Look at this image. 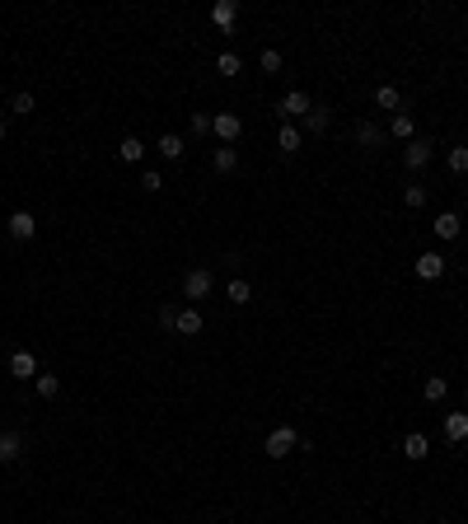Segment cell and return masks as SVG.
<instances>
[{
  "mask_svg": "<svg viewBox=\"0 0 468 524\" xmlns=\"http://www.w3.org/2000/svg\"><path fill=\"white\" fill-rule=\"evenodd\" d=\"M19 454H24V440H19V431H0V463H15Z\"/></svg>",
  "mask_w": 468,
  "mask_h": 524,
  "instance_id": "cell-14",
  "label": "cell"
},
{
  "mask_svg": "<svg viewBox=\"0 0 468 524\" xmlns=\"http://www.w3.org/2000/svg\"><path fill=\"white\" fill-rule=\"evenodd\" d=\"M5 131H10V122H5V117H0V145H5Z\"/></svg>",
  "mask_w": 468,
  "mask_h": 524,
  "instance_id": "cell-34",
  "label": "cell"
},
{
  "mask_svg": "<svg viewBox=\"0 0 468 524\" xmlns=\"http://www.w3.org/2000/svg\"><path fill=\"white\" fill-rule=\"evenodd\" d=\"M211 19H216V29H220V33H230V29H234V19H239V5H234V0H216Z\"/></svg>",
  "mask_w": 468,
  "mask_h": 524,
  "instance_id": "cell-11",
  "label": "cell"
},
{
  "mask_svg": "<svg viewBox=\"0 0 468 524\" xmlns=\"http://www.w3.org/2000/svg\"><path fill=\"white\" fill-rule=\"evenodd\" d=\"M445 164H450V173H468V145H454L445 154Z\"/></svg>",
  "mask_w": 468,
  "mask_h": 524,
  "instance_id": "cell-25",
  "label": "cell"
},
{
  "mask_svg": "<svg viewBox=\"0 0 468 524\" xmlns=\"http://www.w3.org/2000/svg\"><path fill=\"white\" fill-rule=\"evenodd\" d=\"M140 187H145V192H159V187H164V178H159L155 169H145V173H140Z\"/></svg>",
  "mask_w": 468,
  "mask_h": 524,
  "instance_id": "cell-31",
  "label": "cell"
},
{
  "mask_svg": "<svg viewBox=\"0 0 468 524\" xmlns=\"http://www.w3.org/2000/svg\"><path fill=\"white\" fill-rule=\"evenodd\" d=\"M314 108V103H309V94H305V89H291V94H281V103H277V112H281V117H286V122H295V117H300V122H305V112H309Z\"/></svg>",
  "mask_w": 468,
  "mask_h": 524,
  "instance_id": "cell-3",
  "label": "cell"
},
{
  "mask_svg": "<svg viewBox=\"0 0 468 524\" xmlns=\"http://www.w3.org/2000/svg\"><path fill=\"white\" fill-rule=\"evenodd\" d=\"M258 66H263L267 75H277V71H281V52H277V47H267L263 57H258Z\"/></svg>",
  "mask_w": 468,
  "mask_h": 524,
  "instance_id": "cell-29",
  "label": "cell"
},
{
  "mask_svg": "<svg viewBox=\"0 0 468 524\" xmlns=\"http://www.w3.org/2000/svg\"><path fill=\"white\" fill-rule=\"evenodd\" d=\"M211 164H216V173H234L239 169V150H234V145H220V150L211 154Z\"/></svg>",
  "mask_w": 468,
  "mask_h": 524,
  "instance_id": "cell-18",
  "label": "cell"
},
{
  "mask_svg": "<svg viewBox=\"0 0 468 524\" xmlns=\"http://www.w3.org/2000/svg\"><path fill=\"white\" fill-rule=\"evenodd\" d=\"M216 71H220V75H239V71H244V61H239V52H220Z\"/></svg>",
  "mask_w": 468,
  "mask_h": 524,
  "instance_id": "cell-26",
  "label": "cell"
},
{
  "mask_svg": "<svg viewBox=\"0 0 468 524\" xmlns=\"http://www.w3.org/2000/svg\"><path fill=\"white\" fill-rule=\"evenodd\" d=\"M117 159H122V164H140V159H145V145H140V136H122V145H117Z\"/></svg>",
  "mask_w": 468,
  "mask_h": 524,
  "instance_id": "cell-17",
  "label": "cell"
},
{
  "mask_svg": "<svg viewBox=\"0 0 468 524\" xmlns=\"http://www.w3.org/2000/svg\"><path fill=\"white\" fill-rule=\"evenodd\" d=\"M211 286H216V277H211L206 267H192V272L183 277V300H206Z\"/></svg>",
  "mask_w": 468,
  "mask_h": 524,
  "instance_id": "cell-2",
  "label": "cell"
},
{
  "mask_svg": "<svg viewBox=\"0 0 468 524\" xmlns=\"http://www.w3.org/2000/svg\"><path fill=\"white\" fill-rule=\"evenodd\" d=\"M300 145H305V136H300V126H291V122H286V126L277 131V150H281V154H295Z\"/></svg>",
  "mask_w": 468,
  "mask_h": 524,
  "instance_id": "cell-15",
  "label": "cell"
},
{
  "mask_svg": "<svg viewBox=\"0 0 468 524\" xmlns=\"http://www.w3.org/2000/svg\"><path fill=\"white\" fill-rule=\"evenodd\" d=\"M412 272H417L421 281H440L445 277V258H440V253H421V258L412 262Z\"/></svg>",
  "mask_w": 468,
  "mask_h": 524,
  "instance_id": "cell-6",
  "label": "cell"
},
{
  "mask_svg": "<svg viewBox=\"0 0 468 524\" xmlns=\"http://www.w3.org/2000/svg\"><path fill=\"white\" fill-rule=\"evenodd\" d=\"M328 126H332V112L328 108H309L305 112V131H309V136H323Z\"/></svg>",
  "mask_w": 468,
  "mask_h": 524,
  "instance_id": "cell-16",
  "label": "cell"
},
{
  "mask_svg": "<svg viewBox=\"0 0 468 524\" xmlns=\"http://www.w3.org/2000/svg\"><path fill=\"white\" fill-rule=\"evenodd\" d=\"M431 230H436V239H459V230H464V225H459V216H454V211H445V216H436V225H431Z\"/></svg>",
  "mask_w": 468,
  "mask_h": 524,
  "instance_id": "cell-19",
  "label": "cell"
},
{
  "mask_svg": "<svg viewBox=\"0 0 468 524\" xmlns=\"http://www.w3.org/2000/svg\"><path fill=\"white\" fill-rule=\"evenodd\" d=\"M445 440H454V445H464L468 440V412H450L445 416Z\"/></svg>",
  "mask_w": 468,
  "mask_h": 524,
  "instance_id": "cell-12",
  "label": "cell"
},
{
  "mask_svg": "<svg viewBox=\"0 0 468 524\" xmlns=\"http://www.w3.org/2000/svg\"><path fill=\"white\" fill-rule=\"evenodd\" d=\"M374 103H379L384 112H398L403 108V94L393 89V85H379V89H374Z\"/></svg>",
  "mask_w": 468,
  "mask_h": 524,
  "instance_id": "cell-20",
  "label": "cell"
},
{
  "mask_svg": "<svg viewBox=\"0 0 468 524\" xmlns=\"http://www.w3.org/2000/svg\"><path fill=\"white\" fill-rule=\"evenodd\" d=\"M187 126H192V136H206V131H211V112H192Z\"/></svg>",
  "mask_w": 468,
  "mask_h": 524,
  "instance_id": "cell-30",
  "label": "cell"
},
{
  "mask_svg": "<svg viewBox=\"0 0 468 524\" xmlns=\"http://www.w3.org/2000/svg\"><path fill=\"white\" fill-rule=\"evenodd\" d=\"M295 445H300L295 426H272V431H267V454H272V459H286V454H295Z\"/></svg>",
  "mask_w": 468,
  "mask_h": 524,
  "instance_id": "cell-1",
  "label": "cell"
},
{
  "mask_svg": "<svg viewBox=\"0 0 468 524\" xmlns=\"http://www.w3.org/2000/svg\"><path fill=\"white\" fill-rule=\"evenodd\" d=\"M356 145H365V150H374V145H384V131L374 122H360L356 126Z\"/></svg>",
  "mask_w": 468,
  "mask_h": 524,
  "instance_id": "cell-21",
  "label": "cell"
},
{
  "mask_svg": "<svg viewBox=\"0 0 468 524\" xmlns=\"http://www.w3.org/2000/svg\"><path fill=\"white\" fill-rule=\"evenodd\" d=\"M426 454H431V440H426V435H421V431H412V435H403V459H412V463H421V459H426Z\"/></svg>",
  "mask_w": 468,
  "mask_h": 524,
  "instance_id": "cell-9",
  "label": "cell"
},
{
  "mask_svg": "<svg viewBox=\"0 0 468 524\" xmlns=\"http://www.w3.org/2000/svg\"><path fill=\"white\" fill-rule=\"evenodd\" d=\"M225 295H230L234 305H249V300H253V286H249V281H244V277H230V286H225Z\"/></svg>",
  "mask_w": 468,
  "mask_h": 524,
  "instance_id": "cell-24",
  "label": "cell"
},
{
  "mask_svg": "<svg viewBox=\"0 0 468 524\" xmlns=\"http://www.w3.org/2000/svg\"><path fill=\"white\" fill-rule=\"evenodd\" d=\"M159 154L164 159H183V136H159Z\"/></svg>",
  "mask_w": 468,
  "mask_h": 524,
  "instance_id": "cell-28",
  "label": "cell"
},
{
  "mask_svg": "<svg viewBox=\"0 0 468 524\" xmlns=\"http://www.w3.org/2000/svg\"><path fill=\"white\" fill-rule=\"evenodd\" d=\"M33 234H38V220H33L29 211H15V216H10V239H19V244H29Z\"/></svg>",
  "mask_w": 468,
  "mask_h": 524,
  "instance_id": "cell-7",
  "label": "cell"
},
{
  "mask_svg": "<svg viewBox=\"0 0 468 524\" xmlns=\"http://www.w3.org/2000/svg\"><path fill=\"white\" fill-rule=\"evenodd\" d=\"M389 131H393V136H398V140H412V131H417V122H412V112H393Z\"/></svg>",
  "mask_w": 468,
  "mask_h": 524,
  "instance_id": "cell-23",
  "label": "cell"
},
{
  "mask_svg": "<svg viewBox=\"0 0 468 524\" xmlns=\"http://www.w3.org/2000/svg\"><path fill=\"white\" fill-rule=\"evenodd\" d=\"M173 333H178V337H197V333H202V314H197V309H178Z\"/></svg>",
  "mask_w": 468,
  "mask_h": 524,
  "instance_id": "cell-10",
  "label": "cell"
},
{
  "mask_svg": "<svg viewBox=\"0 0 468 524\" xmlns=\"http://www.w3.org/2000/svg\"><path fill=\"white\" fill-rule=\"evenodd\" d=\"M173 323H178V309H173V305H159V328H169V333H173Z\"/></svg>",
  "mask_w": 468,
  "mask_h": 524,
  "instance_id": "cell-32",
  "label": "cell"
},
{
  "mask_svg": "<svg viewBox=\"0 0 468 524\" xmlns=\"http://www.w3.org/2000/svg\"><path fill=\"white\" fill-rule=\"evenodd\" d=\"M431 159H436V145H431L426 136H421V140H417V136L407 140V150H403V164H407V169H426Z\"/></svg>",
  "mask_w": 468,
  "mask_h": 524,
  "instance_id": "cell-4",
  "label": "cell"
},
{
  "mask_svg": "<svg viewBox=\"0 0 468 524\" xmlns=\"http://www.w3.org/2000/svg\"><path fill=\"white\" fill-rule=\"evenodd\" d=\"M403 201H407V206H426V187H407Z\"/></svg>",
  "mask_w": 468,
  "mask_h": 524,
  "instance_id": "cell-33",
  "label": "cell"
},
{
  "mask_svg": "<svg viewBox=\"0 0 468 524\" xmlns=\"http://www.w3.org/2000/svg\"><path fill=\"white\" fill-rule=\"evenodd\" d=\"M33 108H38V99H33V94H15V99H10V112H15V117H29Z\"/></svg>",
  "mask_w": 468,
  "mask_h": 524,
  "instance_id": "cell-27",
  "label": "cell"
},
{
  "mask_svg": "<svg viewBox=\"0 0 468 524\" xmlns=\"http://www.w3.org/2000/svg\"><path fill=\"white\" fill-rule=\"evenodd\" d=\"M211 131H216L225 145H234V140L244 136V122H239L234 112H216V117H211Z\"/></svg>",
  "mask_w": 468,
  "mask_h": 524,
  "instance_id": "cell-5",
  "label": "cell"
},
{
  "mask_svg": "<svg viewBox=\"0 0 468 524\" xmlns=\"http://www.w3.org/2000/svg\"><path fill=\"white\" fill-rule=\"evenodd\" d=\"M10 374H15V379H38V361H33V351H15L10 356Z\"/></svg>",
  "mask_w": 468,
  "mask_h": 524,
  "instance_id": "cell-8",
  "label": "cell"
},
{
  "mask_svg": "<svg viewBox=\"0 0 468 524\" xmlns=\"http://www.w3.org/2000/svg\"><path fill=\"white\" fill-rule=\"evenodd\" d=\"M33 388H38V398H57V393H61V379H57V374H47V370H38Z\"/></svg>",
  "mask_w": 468,
  "mask_h": 524,
  "instance_id": "cell-22",
  "label": "cell"
},
{
  "mask_svg": "<svg viewBox=\"0 0 468 524\" xmlns=\"http://www.w3.org/2000/svg\"><path fill=\"white\" fill-rule=\"evenodd\" d=\"M445 393H450V379H445V374H426L421 398H426V402H445Z\"/></svg>",
  "mask_w": 468,
  "mask_h": 524,
  "instance_id": "cell-13",
  "label": "cell"
}]
</instances>
